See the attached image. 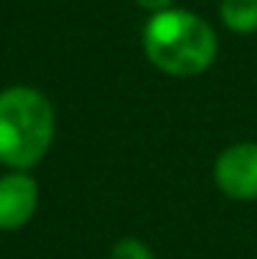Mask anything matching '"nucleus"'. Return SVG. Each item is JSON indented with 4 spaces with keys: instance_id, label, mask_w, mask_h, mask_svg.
Wrapping results in <instances>:
<instances>
[{
    "instance_id": "nucleus-1",
    "label": "nucleus",
    "mask_w": 257,
    "mask_h": 259,
    "mask_svg": "<svg viewBox=\"0 0 257 259\" xmlns=\"http://www.w3.org/2000/svg\"><path fill=\"white\" fill-rule=\"evenodd\" d=\"M141 47L158 72L169 77H197L216 61L218 39L202 14L171 6L150 14L141 30Z\"/></svg>"
},
{
    "instance_id": "nucleus-2",
    "label": "nucleus",
    "mask_w": 257,
    "mask_h": 259,
    "mask_svg": "<svg viewBox=\"0 0 257 259\" xmlns=\"http://www.w3.org/2000/svg\"><path fill=\"white\" fill-rule=\"evenodd\" d=\"M56 138V108L33 85L0 91V163L11 171H30L50 152Z\"/></svg>"
},
{
    "instance_id": "nucleus-3",
    "label": "nucleus",
    "mask_w": 257,
    "mask_h": 259,
    "mask_svg": "<svg viewBox=\"0 0 257 259\" xmlns=\"http://www.w3.org/2000/svg\"><path fill=\"white\" fill-rule=\"evenodd\" d=\"M213 182L232 201L257 199V144L241 141L218 152L213 163Z\"/></svg>"
},
{
    "instance_id": "nucleus-4",
    "label": "nucleus",
    "mask_w": 257,
    "mask_h": 259,
    "mask_svg": "<svg viewBox=\"0 0 257 259\" xmlns=\"http://www.w3.org/2000/svg\"><path fill=\"white\" fill-rule=\"evenodd\" d=\"M39 185L28 171L0 174V232H17L36 215Z\"/></svg>"
},
{
    "instance_id": "nucleus-5",
    "label": "nucleus",
    "mask_w": 257,
    "mask_h": 259,
    "mask_svg": "<svg viewBox=\"0 0 257 259\" xmlns=\"http://www.w3.org/2000/svg\"><path fill=\"white\" fill-rule=\"evenodd\" d=\"M218 20L232 33H257V0H222Z\"/></svg>"
},
{
    "instance_id": "nucleus-6",
    "label": "nucleus",
    "mask_w": 257,
    "mask_h": 259,
    "mask_svg": "<svg viewBox=\"0 0 257 259\" xmlns=\"http://www.w3.org/2000/svg\"><path fill=\"white\" fill-rule=\"evenodd\" d=\"M108 259H155V254H152V248L144 243L141 237L127 234V237H119L111 245V254H108Z\"/></svg>"
},
{
    "instance_id": "nucleus-7",
    "label": "nucleus",
    "mask_w": 257,
    "mask_h": 259,
    "mask_svg": "<svg viewBox=\"0 0 257 259\" xmlns=\"http://www.w3.org/2000/svg\"><path fill=\"white\" fill-rule=\"evenodd\" d=\"M133 3H136L138 9H144V11H150V14H155V11L171 9V6H174V0H133Z\"/></svg>"
}]
</instances>
